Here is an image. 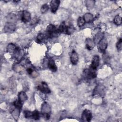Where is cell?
I'll return each instance as SVG.
<instances>
[{
	"label": "cell",
	"instance_id": "1",
	"mask_svg": "<svg viewBox=\"0 0 122 122\" xmlns=\"http://www.w3.org/2000/svg\"><path fill=\"white\" fill-rule=\"evenodd\" d=\"M51 108L50 105L46 102H43L41 105V112L43 116L48 119L50 117Z\"/></svg>",
	"mask_w": 122,
	"mask_h": 122
},
{
	"label": "cell",
	"instance_id": "2",
	"mask_svg": "<svg viewBox=\"0 0 122 122\" xmlns=\"http://www.w3.org/2000/svg\"><path fill=\"white\" fill-rule=\"evenodd\" d=\"M47 35L48 37H52L57 35L59 33L58 29H57L55 26L52 24H50L47 28Z\"/></svg>",
	"mask_w": 122,
	"mask_h": 122
},
{
	"label": "cell",
	"instance_id": "3",
	"mask_svg": "<svg viewBox=\"0 0 122 122\" xmlns=\"http://www.w3.org/2000/svg\"><path fill=\"white\" fill-rule=\"evenodd\" d=\"M83 76L84 78L87 80L95 78L96 76V70L92 69L91 68L84 70L83 72Z\"/></svg>",
	"mask_w": 122,
	"mask_h": 122
},
{
	"label": "cell",
	"instance_id": "4",
	"mask_svg": "<svg viewBox=\"0 0 122 122\" xmlns=\"http://www.w3.org/2000/svg\"><path fill=\"white\" fill-rule=\"evenodd\" d=\"M106 92V88L102 84H99L97 85L93 91V95H97L99 96L103 97L105 95Z\"/></svg>",
	"mask_w": 122,
	"mask_h": 122
},
{
	"label": "cell",
	"instance_id": "5",
	"mask_svg": "<svg viewBox=\"0 0 122 122\" xmlns=\"http://www.w3.org/2000/svg\"><path fill=\"white\" fill-rule=\"evenodd\" d=\"M19 15H20L19 16L20 20L25 23L28 22L31 20V14L27 10H25L21 11L19 13Z\"/></svg>",
	"mask_w": 122,
	"mask_h": 122
},
{
	"label": "cell",
	"instance_id": "6",
	"mask_svg": "<svg viewBox=\"0 0 122 122\" xmlns=\"http://www.w3.org/2000/svg\"><path fill=\"white\" fill-rule=\"evenodd\" d=\"M92 112L87 109L84 110L81 115V120L83 122H90L92 119Z\"/></svg>",
	"mask_w": 122,
	"mask_h": 122
},
{
	"label": "cell",
	"instance_id": "7",
	"mask_svg": "<svg viewBox=\"0 0 122 122\" xmlns=\"http://www.w3.org/2000/svg\"><path fill=\"white\" fill-rule=\"evenodd\" d=\"M37 89L38 90L44 93H49L51 92L50 89L47 83L45 82H41V83L38 86Z\"/></svg>",
	"mask_w": 122,
	"mask_h": 122
},
{
	"label": "cell",
	"instance_id": "8",
	"mask_svg": "<svg viewBox=\"0 0 122 122\" xmlns=\"http://www.w3.org/2000/svg\"><path fill=\"white\" fill-rule=\"evenodd\" d=\"M99 50L102 52H105L107 48V41L105 38H103L98 44Z\"/></svg>",
	"mask_w": 122,
	"mask_h": 122
},
{
	"label": "cell",
	"instance_id": "9",
	"mask_svg": "<svg viewBox=\"0 0 122 122\" xmlns=\"http://www.w3.org/2000/svg\"><path fill=\"white\" fill-rule=\"evenodd\" d=\"M16 25L14 23L7 22L4 26V30L7 33H12L16 30Z\"/></svg>",
	"mask_w": 122,
	"mask_h": 122
},
{
	"label": "cell",
	"instance_id": "10",
	"mask_svg": "<svg viewBox=\"0 0 122 122\" xmlns=\"http://www.w3.org/2000/svg\"><path fill=\"white\" fill-rule=\"evenodd\" d=\"M60 3L59 0H52L50 2L51 10L52 13H55L58 9Z\"/></svg>",
	"mask_w": 122,
	"mask_h": 122
},
{
	"label": "cell",
	"instance_id": "11",
	"mask_svg": "<svg viewBox=\"0 0 122 122\" xmlns=\"http://www.w3.org/2000/svg\"><path fill=\"white\" fill-rule=\"evenodd\" d=\"M7 22L15 24L17 21V17L16 14L13 13H9L6 17Z\"/></svg>",
	"mask_w": 122,
	"mask_h": 122
},
{
	"label": "cell",
	"instance_id": "12",
	"mask_svg": "<svg viewBox=\"0 0 122 122\" xmlns=\"http://www.w3.org/2000/svg\"><path fill=\"white\" fill-rule=\"evenodd\" d=\"M100 57L98 55H95L92 60L90 68L94 70H96L99 65Z\"/></svg>",
	"mask_w": 122,
	"mask_h": 122
},
{
	"label": "cell",
	"instance_id": "13",
	"mask_svg": "<svg viewBox=\"0 0 122 122\" xmlns=\"http://www.w3.org/2000/svg\"><path fill=\"white\" fill-rule=\"evenodd\" d=\"M70 59L71 61L72 64L76 65L77 64L79 61V56L78 53L74 50L72 51Z\"/></svg>",
	"mask_w": 122,
	"mask_h": 122
},
{
	"label": "cell",
	"instance_id": "14",
	"mask_svg": "<svg viewBox=\"0 0 122 122\" xmlns=\"http://www.w3.org/2000/svg\"><path fill=\"white\" fill-rule=\"evenodd\" d=\"M20 109L15 107V108L12 110V111L11 112V114L13 118L16 121H17L19 118L20 114Z\"/></svg>",
	"mask_w": 122,
	"mask_h": 122
},
{
	"label": "cell",
	"instance_id": "15",
	"mask_svg": "<svg viewBox=\"0 0 122 122\" xmlns=\"http://www.w3.org/2000/svg\"><path fill=\"white\" fill-rule=\"evenodd\" d=\"M47 65L49 69L52 71L55 72L57 70V67L55 63L54 60L52 59H50L48 61Z\"/></svg>",
	"mask_w": 122,
	"mask_h": 122
},
{
	"label": "cell",
	"instance_id": "16",
	"mask_svg": "<svg viewBox=\"0 0 122 122\" xmlns=\"http://www.w3.org/2000/svg\"><path fill=\"white\" fill-rule=\"evenodd\" d=\"M28 99L27 95L26 93L23 92L21 91L18 94V100L21 103H23Z\"/></svg>",
	"mask_w": 122,
	"mask_h": 122
},
{
	"label": "cell",
	"instance_id": "17",
	"mask_svg": "<svg viewBox=\"0 0 122 122\" xmlns=\"http://www.w3.org/2000/svg\"><path fill=\"white\" fill-rule=\"evenodd\" d=\"M85 43H86V48L89 50H92L95 46V43L94 42L93 40H92L90 38H87L86 40Z\"/></svg>",
	"mask_w": 122,
	"mask_h": 122
},
{
	"label": "cell",
	"instance_id": "18",
	"mask_svg": "<svg viewBox=\"0 0 122 122\" xmlns=\"http://www.w3.org/2000/svg\"><path fill=\"white\" fill-rule=\"evenodd\" d=\"M103 33L102 32H97L94 37V42L95 44H98L103 38Z\"/></svg>",
	"mask_w": 122,
	"mask_h": 122
},
{
	"label": "cell",
	"instance_id": "19",
	"mask_svg": "<svg viewBox=\"0 0 122 122\" xmlns=\"http://www.w3.org/2000/svg\"><path fill=\"white\" fill-rule=\"evenodd\" d=\"M13 69L15 71L18 73H22L23 72H24L25 70L24 67L22 65L20 64H15V65H14Z\"/></svg>",
	"mask_w": 122,
	"mask_h": 122
},
{
	"label": "cell",
	"instance_id": "20",
	"mask_svg": "<svg viewBox=\"0 0 122 122\" xmlns=\"http://www.w3.org/2000/svg\"><path fill=\"white\" fill-rule=\"evenodd\" d=\"M18 47H17L15 44L12 43H9L7 47V51L10 52V53H14L16 50H17Z\"/></svg>",
	"mask_w": 122,
	"mask_h": 122
},
{
	"label": "cell",
	"instance_id": "21",
	"mask_svg": "<svg viewBox=\"0 0 122 122\" xmlns=\"http://www.w3.org/2000/svg\"><path fill=\"white\" fill-rule=\"evenodd\" d=\"M48 36L46 34L43 33H39L37 36V40L39 42H43L46 40Z\"/></svg>",
	"mask_w": 122,
	"mask_h": 122
},
{
	"label": "cell",
	"instance_id": "22",
	"mask_svg": "<svg viewBox=\"0 0 122 122\" xmlns=\"http://www.w3.org/2000/svg\"><path fill=\"white\" fill-rule=\"evenodd\" d=\"M83 19L85 21V22L89 23L91 22L93 19V16L92 14L90 13H85L83 16Z\"/></svg>",
	"mask_w": 122,
	"mask_h": 122
},
{
	"label": "cell",
	"instance_id": "23",
	"mask_svg": "<svg viewBox=\"0 0 122 122\" xmlns=\"http://www.w3.org/2000/svg\"><path fill=\"white\" fill-rule=\"evenodd\" d=\"M95 4V1L93 0H86L85 1L86 6L88 10L92 9L94 7Z\"/></svg>",
	"mask_w": 122,
	"mask_h": 122
},
{
	"label": "cell",
	"instance_id": "24",
	"mask_svg": "<svg viewBox=\"0 0 122 122\" xmlns=\"http://www.w3.org/2000/svg\"><path fill=\"white\" fill-rule=\"evenodd\" d=\"M67 27L66 26L65 23L64 22H63L61 23L58 30L61 33H66V30H67Z\"/></svg>",
	"mask_w": 122,
	"mask_h": 122
},
{
	"label": "cell",
	"instance_id": "25",
	"mask_svg": "<svg viewBox=\"0 0 122 122\" xmlns=\"http://www.w3.org/2000/svg\"><path fill=\"white\" fill-rule=\"evenodd\" d=\"M75 30V29L74 26L73 25H70L68 27H67L66 33L68 35H71L74 32Z\"/></svg>",
	"mask_w": 122,
	"mask_h": 122
},
{
	"label": "cell",
	"instance_id": "26",
	"mask_svg": "<svg viewBox=\"0 0 122 122\" xmlns=\"http://www.w3.org/2000/svg\"><path fill=\"white\" fill-rule=\"evenodd\" d=\"M114 23L117 25H120L122 23V18L119 15H117L115 16L113 20Z\"/></svg>",
	"mask_w": 122,
	"mask_h": 122
},
{
	"label": "cell",
	"instance_id": "27",
	"mask_svg": "<svg viewBox=\"0 0 122 122\" xmlns=\"http://www.w3.org/2000/svg\"><path fill=\"white\" fill-rule=\"evenodd\" d=\"M39 118H40V115L38 111L35 110L32 112V119L37 120H38Z\"/></svg>",
	"mask_w": 122,
	"mask_h": 122
},
{
	"label": "cell",
	"instance_id": "28",
	"mask_svg": "<svg viewBox=\"0 0 122 122\" xmlns=\"http://www.w3.org/2000/svg\"><path fill=\"white\" fill-rule=\"evenodd\" d=\"M49 7L47 4H43L41 6V12L42 13H44L48 11V10H49Z\"/></svg>",
	"mask_w": 122,
	"mask_h": 122
},
{
	"label": "cell",
	"instance_id": "29",
	"mask_svg": "<svg viewBox=\"0 0 122 122\" xmlns=\"http://www.w3.org/2000/svg\"><path fill=\"white\" fill-rule=\"evenodd\" d=\"M77 22H78V24L79 26V27H81L84 24V23H85V21L83 17H80L78 19Z\"/></svg>",
	"mask_w": 122,
	"mask_h": 122
},
{
	"label": "cell",
	"instance_id": "30",
	"mask_svg": "<svg viewBox=\"0 0 122 122\" xmlns=\"http://www.w3.org/2000/svg\"><path fill=\"white\" fill-rule=\"evenodd\" d=\"M116 47L118 51H121L122 48V39L120 38L116 43Z\"/></svg>",
	"mask_w": 122,
	"mask_h": 122
},
{
	"label": "cell",
	"instance_id": "31",
	"mask_svg": "<svg viewBox=\"0 0 122 122\" xmlns=\"http://www.w3.org/2000/svg\"><path fill=\"white\" fill-rule=\"evenodd\" d=\"M25 117L27 119H32V112L29 111H25L24 112Z\"/></svg>",
	"mask_w": 122,
	"mask_h": 122
}]
</instances>
